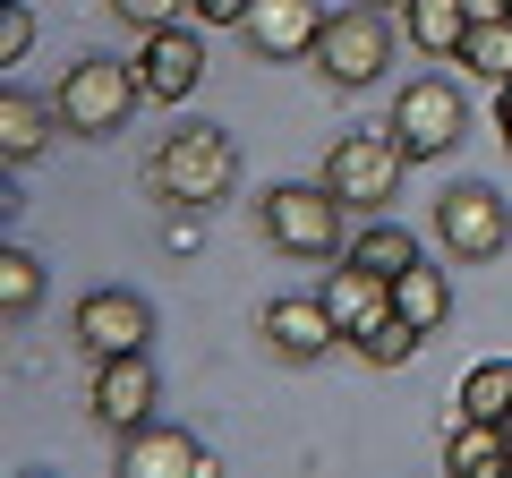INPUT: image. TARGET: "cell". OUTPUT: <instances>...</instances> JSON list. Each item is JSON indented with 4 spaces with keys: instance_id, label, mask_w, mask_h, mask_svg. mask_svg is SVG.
<instances>
[{
    "instance_id": "1",
    "label": "cell",
    "mask_w": 512,
    "mask_h": 478,
    "mask_svg": "<svg viewBox=\"0 0 512 478\" xmlns=\"http://www.w3.org/2000/svg\"><path fill=\"white\" fill-rule=\"evenodd\" d=\"M256 231H265V248H282V257L299 265H325L342 257L350 239H342V197H333L325 180H282L256 197Z\"/></svg>"
},
{
    "instance_id": "2",
    "label": "cell",
    "mask_w": 512,
    "mask_h": 478,
    "mask_svg": "<svg viewBox=\"0 0 512 478\" xmlns=\"http://www.w3.org/2000/svg\"><path fill=\"white\" fill-rule=\"evenodd\" d=\"M154 188H163L171 205H222L239 188V146L231 129H214V120H188V129H171L163 146H154Z\"/></svg>"
},
{
    "instance_id": "3",
    "label": "cell",
    "mask_w": 512,
    "mask_h": 478,
    "mask_svg": "<svg viewBox=\"0 0 512 478\" xmlns=\"http://www.w3.org/2000/svg\"><path fill=\"white\" fill-rule=\"evenodd\" d=\"M308 60H316V86H333V94L376 86V77L393 69V18H384L376 0H350V9L325 18V35H316Z\"/></svg>"
},
{
    "instance_id": "4",
    "label": "cell",
    "mask_w": 512,
    "mask_h": 478,
    "mask_svg": "<svg viewBox=\"0 0 512 478\" xmlns=\"http://www.w3.org/2000/svg\"><path fill=\"white\" fill-rule=\"evenodd\" d=\"M52 103H60V129H69V137H120L128 111L146 103V77H137V60L120 69V60L86 52V60L52 86Z\"/></svg>"
},
{
    "instance_id": "5",
    "label": "cell",
    "mask_w": 512,
    "mask_h": 478,
    "mask_svg": "<svg viewBox=\"0 0 512 478\" xmlns=\"http://www.w3.org/2000/svg\"><path fill=\"white\" fill-rule=\"evenodd\" d=\"M393 146L410 154V163H436V154H453L461 137H470V94L453 86V77H410L402 94H393Z\"/></svg>"
},
{
    "instance_id": "6",
    "label": "cell",
    "mask_w": 512,
    "mask_h": 478,
    "mask_svg": "<svg viewBox=\"0 0 512 478\" xmlns=\"http://www.w3.org/2000/svg\"><path fill=\"white\" fill-rule=\"evenodd\" d=\"M436 248L453 265H495L512 248V205H504V188H487V180H453L436 197Z\"/></svg>"
},
{
    "instance_id": "7",
    "label": "cell",
    "mask_w": 512,
    "mask_h": 478,
    "mask_svg": "<svg viewBox=\"0 0 512 478\" xmlns=\"http://www.w3.org/2000/svg\"><path fill=\"white\" fill-rule=\"evenodd\" d=\"M402 171H410V154L393 146V129H359L325 154V188L342 205H359V214H384V205L402 197Z\"/></svg>"
},
{
    "instance_id": "8",
    "label": "cell",
    "mask_w": 512,
    "mask_h": 478,
    "mask_svg": "<svg viewBox=\"0 0 512 478\" xmlns=\"http://www.w3.org/2000/svg\"><path fill=\"white\" fill-rule=\"evenodd\" d=\"M154 402H163V376H154L146 350H111V359H94V393H86V410L111 427V436L146 427Z\"/></svg>"
},
{
    "instance_id": "9",
    "label": "cell",
    "mask_w": 512,
    "mask_h": 478,
    "mask_svg": "<svg viewBox=\"0 0 512 478\" xmlns=\"http://www.w3.org/2000/svg\"><path fill=\"white\" fill-rule=\"evenodd\" d=\"M69 333H77V350H94V359H111V350H146L154 342V308L137 291H120V282H103V291L77 299Z\"/></svg>"
},
{
    "instance_id": "10",
    "label": "cell",
    "mask_w": 512,
    "mask_h": 478,
    "mask_svg": "<svg viewBox=\"0 0 512 478\" xmlns=\"http://www.w3.org/2000/svg\"><path fill=\"white\" fill-rule=\"evenodd\" d=\"M137 77H146V103H188V94L205 86V35H197V18L154 26L146 52H137Z\"/></svg>"
},
{
    "instance_id": "11",
    "label": "cell",
    "mask_w": 512,
    "mask_h": 478,
    "mask_svg": "<svg viewBox=\"0 0 512 478\" xmlns=\"http://www.w3.org/2000/svg\"><path fill=\"white\" fill-rule=\"evenodd\" d=\"M265 350H274L282 368H316L333 342H342V325H333V308H325V291H291V299H265Z\"/></svg>"
},
{
    "instance_id": "12",
    "label": "cell",
    "mask_w": 512,
    "mask_h": 478,
    "mask_svg": "<svg viewBox=\"0 0 512 478\" xmlns=\"http://www.w3.org/2000/svg\"><path fill=\"white\" fill-rule=\"evenodd\" d=\"M120 478H214V453H205L188 427H128L120 436Z\"/></svg>"
},
{
    "instance_id": "13",
    "label": "cell",
    "mask_w": 512,
    "mask_h": 478,
    "mask_svg": "<svg viewBox=\"0 0 512 478\" xmlns=\"http://www.w3.org/2000/svg\"><path fill=\"white\" fill-rule=\"evenodd\" d=\"M239 35H248L256 60H308L316 35H325V0H256Z\"/></svg>"
},
{
    "instance_id": "14",
    "label": "cell",
    "mask_w": 512,
    "mask_h": 478,
    "mask_svg": "<svg viewBox=\"0 0 512 478\" xmlns=\"http://www.w3.org/2000/svg\"><path fill=\"white\" fill-rule=\"evenodd\" d=\"M325 308H333V325H342V342H350V333H367L376 316H393V274H367L359 257H342L325 274Z\"/></svg>"
},
{
    "instance_id": "15",
    "label": "cell",
    "mask_w": 512,
    "mask_h": 478,
    "mask_svg": "<svg viewBox=\"0 0 512 478\" xmlns=\"http://www.w3.org/2000/svg\"><path fill=\"white\" fill-rule=\"evenodd\" d=\"M444 470L453 478H504L512 470V436H504V419H444Z\"/></svg>"
},
{
    "instance_id": "16",
    "label": "cell",
    "mask_w": 512,
    "mask_h": 478,
    "mask_svg": "<svg viewBox=\"0 0 512 478\" xmlns=\"http://www.w3.org/2000/svg\"><path fill=\"white\" fill-rule=\"evenodd\" d=\"M52 129H60V103H35V94H0V154L9 163H35L43 146H52Z\"/></svg>"
},
{
    "instance_id": "17",
    "label": "cell",
    "mask_w": 512,
    "mask_h": 478,
    "mask_svg": "<svg viewBox=\"0 0 512 478\" xmlns=\"http://www.w3.org/2000/svg\"><path fill=\"white\" fill-rule=\"evenodd\" d=\"M393 308H402L419 333H436L444 316H453V274H444V265H427V257L402 265V274H393Z\"/></svg>"
},
{
    "instance_id": "18",
    "label": "cell",
    "mask_w": 512,
    "mask_h": 478,
    "mask_svg": "<svg viewBox=\"0 0 512 478\" xmlns=\"http://www.w3.org/2000/svg\"><path fill=\"white\" fill-rule=\"evenodd\" d=\"M402 35L419 43L427 60H453L461 35H470V0H410V9H402Z\"/></svg>"
},
{
    "instance_id": "19",
    "label": "cell",
    "mask_w": 512,
    "mask_h": 478,
    "mask_svg": "<svg viewBox=\"0 0 512 478\" xmlns=\"http://www.w3.org/2000/svg\"><path fill=\"white\" fill-rule=\"evenodd\" d=\"M342 257H359L367 274H402V265H419V231H410V222H393V214H376V222H359V231H350Z\"/></svg>"
},
{
    "instance_id": "20",
    "label": "cell",
    "mask_w": 512,
    "mask_h": 478,
    "mask_svg": "<svg viewBox=\"0 0 512 478\" xmlns=\"http://www.w3.org/2000/svg\"><path fill=\"white\" fill-rule=\"evenodd\" d=\"M453 60L478 86H512V18H470V35H461Z\"/></svg>"
},
{
    "instance_id": "21",
    "label": "cell",
    "mask_w": 512,
    "mask_h": 478,
    "mask_svg": "<svg viewBox=\"0 0 512 478\" xmlns=\"http://www.w3.org/2000/svg\"><path fill=\"white\" fill-rule=\"evenodd\" d=\"M453 410L461 419H512V359H478L453 385Z\"/></svg>"
},
{
    "instance_id": "22",
    "label": "cell",
    "mask_w": 512,
    "mask_h": 478,
    "mask_svg": "<svg viewBox=\"0 0 512 478\" xmlns=\"http://www.w3.org/2000/svg\"><path fill=\"white\" fill-rule=\"evenodd\" d=\"M419 342H427V333L410 325L402 308H393V316H376V325H367V333H350V350H359L367 368H402V359H410V350H419Z\"/></svg>"
},
{
    "instance_id": "23",
    "label": "cell",
    "mask_w": 512,
    "mask_h": 478,
    "mask_svg": "<svg viewBox=\"0 0 512 478\" xmlns=\"http://www.w3.org/2000/svg\"><path fill=\"white\" fill-rule=\"evenodd\" d=\"M0 308L18 316V325L43 308V257L35 248H9V257H0Z\"/></svg>"
},
{
    "instance_id": "24",
    "label": "cell",
    "mask_w": 512,
    "mask_h": 478,
    "mask_svg": "<svg viewBox=\"0 0 512 478\" xmlns=\"http://www.w3.org/2000/svg\"><path fill=\"white\" fill-rule=\"evenodd\" d=\"M26 52H35V9H26V0H0V60L18 69Z\"/></svg>"
},
{
    "instance_id": "25",
    "label": "cell",
    "mask_w": 512,
    "mask_h": 478,
    "mask_svg": "<svg viewBox=\"0 0 512 478\" xmlns=\"http://www.w3.org/2000/svg\"><path fill=\"white\" fill-rule=\"evenodd\" d=\"M111 18H120V26H137V35H154V26L188 18V0H111Z\"/></svg>"
},
{
    "instance_id": "26",
    "label": "cell",
    "mask_w": 512,
    "mask_h": 478,
    "mask_svg": "<svg viewBox=\"0 0 512 478\" xmlns=\"http://www.w3.org/2000/svg\"><path fill=\"white\" fill-rule=\"evenodd\" d=\"M248 9H256V0H188V18H197V26H248Z\"/></svg>"
},
{
    "instance_id": "27",
    "label": "cell",
    "mask_w": 512,
    "mask_h": 478,
    "mask_svg": "<svg viewBox=\"0 0 512 478\" xmlns=\"http://www.w3.org/2000/svg\"><path fill=\"white\" fill-rule=\"evenodd\" d=\"M495 137H504V154H512V86H495Z\"/></svg>"
},
{
    "instance_id": "28",
    "label": "cell",
    "mask_w": 512,
    "mask_h": 478,
    "mask_svg": "<svg viewBox=\"0 0 512 478\" xmlns=\"http://www.w3.org/2000/svg\"><path fill=\"white\" fill-rule=\"evenodd\" d=\"M376 9H384V0H376ZM393 9H410V0H393Z\"/></svg>"
},
{
    "instance_id": "29",
    "label": "cell",
    "mask_w": 512,
    "mask_h": 478,
    "mask_svg": "<svg viewBox=\"0 0 512 478\" xmlns=\"http://www.w3.org/2000/svg\"><path fill=\"white\" fill-rule=\"evenodd\" d=\"M504 436H512V419H504Z\"/></svg>"
}]
</instances>
